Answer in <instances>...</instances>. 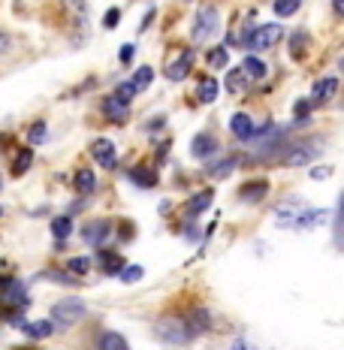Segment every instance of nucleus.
I'll return each instance as SVG.
<instances>
[{
  "label": "nucleus",
  "instance_id": "f257e3e1",
  "mask_svg": "<svg viewBox=\"0 0 344 350\" xmlns=\"http://www.w3.org/2000/svg\"><path fill=\"white\" fill-rule=\"evenodd\" d=\"M155 335L163 345H172V347H181V345H187V341H194L185 317H160L155 323Z\"/></svg>",
  "mask_w": 344,
  "mask_h": 350
},
{
  "label": "nucleus",
  "instance_id": "f03ea898",
  "mask_svg": "<svg viewBox=\"0 0 344 350\" xmlns=\"http://www.w3.org/2000/svg\"><path fill=\"white\" fill-rule=\"evenodd\" d=\"M320 154V142L317 139H296L287 142L281 151V163L284 166H305L308 160H314Z\"/></svg>",
  "mask_w": 344,
  "mask_h": 350
},
{
  "label": "nucleus",
  "instance_id": "7ed1b4c3",
  "mask_svg": "<svg viewBox=\"0 0 344 350\" xmlns=\"http://www.w3.org/2000/svg\"><path fill=\"white\" fill-rule=\"evenodd\" d=\"M281 25H260V27H251V33L241 36V46L248 49V52H266V49H272L278 40H281Z\"/></svg>",
  "mask_w": 344,
  "mask_h": 350
},
{
  "label": "nucleus",
  "instance_id": "20e7f679",
  "mask_svg": "<svg viewBox=\"0 0 344 350\" xmlns=\"http://www.w3.org/2000/svg\"><path fill=\"white\" fill-rule=\"evenodd\" d=\"M217 31H221V16H217V10L215 6H200L194 16V31H190L194 42H209Z\"/></svg>",
  "mask_w": 344,
  "mask_h": 350
},
{
  "label": "nucleus",
  "instance_id": "39448f33",
  "mask_svg": "<svg viewBox=\"0 0 344 350\" xmlns=\"http://www.w3.org/2000/svg\"><path fill=\"white\" fill-rule=\"evenodd\" d=\"M82 317H85V302L76 296L61 299V302H55V308H52V326H57V329H67V326L79 323Z\"/></svg>",
  "mask_w": 344,
  "mask_h": 350
},
{
  "label": "nucleus",
  "instance_id": "423d86ee",
  "mask_svg": "<svg viewBox=\"0 0 344 350\" xmlns=\"http://www.w3.org/2000/svg\"><path fill=\"white\" fill-rule=\"evenodd\" d=\"M27 302H31V296H27L25 284L18 278H6L3 281V293H0V305H3V311H21L27 308Z\"/></svg>",
  "mask_w": 344,
  "mask_h": 350
},
{
  "label": "nucleus",
  "instance_id": "0eeeda50",
  "mask_svg": "<svg viewBox=\"0 0 344 350\" xmlns=\"http://www.w3.org/2000/svg\"><path fill=\"white\" fill-rule=\"evenodd\" d=\"M91 157L97 166H103V170H115L118 166V154H115V142L106 139V136H100V139L91 142Z\"/></svg>",
  "mask_w": 344,
  "mask_h": 350
},
{
  "label": "nucleus",
  "instance_id": "6e6552de",
  "mask_svg": "<svg viewBox=\"0 0 344 350\" xmlns=\"http://www.w3.org/2000/svg\"><path fill=\"white\" fill-rule=\"evenodd\" d=\"M190 70H194V52L181 49V52L166 64V79H170V82H181V79L190 76Z\"/></svg>",
  "mask_w": 344,
  "mask_h": 350
},
{
  "label": "nucleus",
  "instance_id": "1a4fd4ad",
  "mask_svg": "<svg viewBox=\"0 0 344 350\" xmlns=\"http://www.w3.org/2000/svg\"><path fill=\"white\" fill-rule=\"evenodd\" d=\"M100 112H103L106 121L124 124L130 118V103H124V100H118L115 94H109V97H103V103H100Z\"/></svg>",
  "mask_w": 344,
  "mask_h": 350
},
{
  "label": "nucleus",
  "instance_id": "9d476101",
  "mask_svg": "<svg viewBox=\"0 0 344 350\" xmlns=\"http://www.w3.org/2000/svg\"><path fill=\"white\" fill-rule=\"evenodd\" d=\"M254 130H257V127H254V118H251L248 112H236V115L230 118V133L236 136L239 142L254 139Z\"/></svg>",
  "mask_w": 344,
  "mask_h": 350
},
{
  "label": "nucleus",
  "instance_id": "9b49d317",
  "mask_svg": "<svg viewBox=\"0 0 344 350\" xmlns=\"http://www.w3.org/2000/svg\"><path fill=\"white\" fill-rule=\"evenodd\" d=\"M215 151H221V145H217V139L211 133H200V136H194V142H190V154L196 160H209Z\"/></svg>",
  "mask_w": 344,
  "mask_h": 350
},
{
  "label": "nucleus",
  "instance_id": "f8f14e48",
  "mask_svg": "<svg viewBox=\"0 0 344 350\" xmlns=\"http://www.w3.org/2000/svg\"><path fill=\"white\" fill-rule=\"evenodd\" d=\"M109 232H112V224L109 221H94V224H88V227L82 230V239L88 245H94V247H103Z\"/></svg>",
  "mask_w": 344,
  "mask_h": 350
},
{
  "label": "nucleus",
  "instance_id": "ddd939ff",
  "mask_svg": "<svg viewBox=\"0 0 344 350\" xmlns=\"http://www.w3.org/2000/svg\"><path fill=\"white\" fill-rule=\"evenodd\" d=\"M266 196H269V181H266V178L248 181V185H241V191H239V200H241V202H251V206L263 202Z\"/></svg>",
  "mask_w": 344,
  "mask_h": 350
},
{
  "label": "nucleus",
  "instance_id": "4468645a",
  "mask_svg": "<svg viewBox=\"0 0 344 350\" xmlns=\"http://www.w3.org/2000/svg\"><path fill=\"white\" fill-rule=\"evenodd\" d=\"M335 91H339V79H335V76L320 79V82L314 85V91H311V100H308V103H311V106L326 103V100H332V97H335Z\"/></svg>",
  "mask_w": 344,
  "mask_h": 350
},
{
  "label": "nucleus",
  "instance_id": "2eb2a0df",
  "mask_svg": "<svg viewBox=\"0 0 344 350\" xmlns=\"http://www.w3.org/2000/svg\"><path fill=\"white\" fill-rule=\"evenodd\" d=\"M185 323H187L190 335L196 338V335H202V332H206L209 326H211V314H209L206 308H190V311H187V317H185Z\"/></svg>",
  "mask_w": 344,
  "mask_h": 350
},
{
  "label": "nucleus",
  "instance_id": "dca6fc26",
  "mask_svg": "<svg viewBox=\"0 0 344 350\" xmlns=\"http://www.w3.org/2000/svg\"><path fill=\"white\" fill-rule=\"evenodd\" d=\"M217 91H221L217 79L200 76V85H196V100H200L202 106H211V103H215V100H217Z\"/></svg>",
  "mask_w": 344,
  "mask_h": 350
},
{
  "label": "nucleus",
  "instance_id": "f3484780",
  "mask_svg": "<svg viewBox=\"0 0 344 350\" xmlns=\"http://www.w3.org/2000/svg\"><path fill=\"white\" fill-rule=\"evenodd\" d=\"M97 266L103 269L106 275H118L121 269H124V260L115 251H106V247H100V251H97Z\"/></svg>",
  "mask_w": 344,
  "mask_h": 350
},
{
  "label": "nucleus",
  "instance_id": "a211bd4d",
  "mask_svg": "<svg viewBox=\"0 0 344 350\" xmlns=\"http://www.w3.org/2000/svg\"><path fill=\"white\" fill-rule=\"evenodd\" d=\"M241 72L248 76V82H260V79H266V64H263L260 57H254V55H245V61H241Z\"/></svg>",
  "mask_w": 344,
  "mask_h": 350
},
{
  "label": "nucleus",
  "instance_id": "6ab92c4d",
  "mask_svg": "<svg viewBox=\"0 0 344 350\" xmlns=\"http://www.w3.org/2000/svg\"><path fill=\"white\" fill-rule=\"evenodd\" d=\"M308 46H311V36L305 31H296L290 36V55L293 61H305V55H308Z\"/></svg>",
  "mask_w": 344,
  "mask_h": 350
},
{
  "label": "nucleus",
  "instance_id": "aec40b11",
  "mask_svg": "<svg viewBox=\"0 0 344 350\" xmlns=\"http://www.w3.org/2000/svg\"><path fill=\"white\" fill-rule=\"evenodd\" d=\"M211 200H215V193L211 191H200L196 196H190V202L185 206V211H187V217H196V215H202L209 206H211Z\"/></svg>",
  "mask_w": 344,
  "mask_h": 350
},
{
  "label": "nucleus",
  "instance_id": "412c9836",
  "mask_svg": "<svg viewBox=\"0 0 344 350\" xmlns=\"http://www.w3.org/2000/svg\"><path fill=\"white\" fill-rule=\"evenodd\" d=\"M25 335H31V338H49V335L55 332L52 320H31V323H18Z\"/></svg>",
  "mask_w": 344,
  "mask_h": 350
},
{
  "label": "nucleus",
  "instance_id": "4be33fe9",
  "mask_svg": "<svg viewBox=\"0 0 344 350\" xmlns=\"http://www.w3.org/2000/svg\"><path fill=\"white\" fill-rule=\"evenodd\" d=\"M97 350H130V345H127V338L118 335V332H103L97 338Z\"/></svg>",
  "mask_w": 344,
  "mask_h": 350
},
{
  "label": "nucleus",
  "instance_id": "5701e85b",
  "mask_svg": "<svg viewBox=\"0 0 344 350\" xmlns=\"http://www.w3.org/2000/svg\"><path fill=\"white\" fill-rule=\"evenodd\" d=\"M127 178L139 187H155L157 185V175H155V170H148V166H136V170H130Z\"/></svg>",
  "mask_w": 344,
  "mask_h": 350
},
{
  "label": "nucleus",
  "instance_id": "b1692460",
  "mask_svg": "<svg viewBox=\"0 0 344 350\" xmlns=\"http://www.w3.org/2000/svg\"><path fill=\"white\" fill-rule=\"evenodd\" d=\"M239 166L236 157H226V160H217V163L209 166V178H226V175H233Z\"/></svg>",
  "mask_w": 344,
  "mask_h": 350
},
{
  "label": "nucleus",
  "instance_id": "393cba45",
  "mask_svg": "<svg viewBox=\"0 0 344 350\" xmlns=\"http://www.w3.org/2000/svg\"><path fill=\"white\" fill-rule=\"evenodd\" d=\"M31 163H34V151H31V148H18L16 160H12V175H16V178H21V175L31 170Z\"/></svg>",
  "mask_w": 344,
  "mask_h": 350
},
{
  "label": "nucleus",
  "instance_id": "a878e982",
  "mask_svg": "<svg viewBox=\"0 0 344 350\" xmlns=\"http://www.w3.org/2000/svg\"><path fill=\"white\" fill-rule=\"evenodd\" d=\"M72 185H76V191L79 193H94V187H97V178H94V172L91 170H79L76 172V178H72Z\"/></svg>",
  "mask_w": 344,
  "mask_h": 350
},
{
  "label": "nucleus",
  "instance_id": "bb28decb",
  "mask_svg": "<svg viewBox=\"0 0 344 350\" xmlns=\"http://www.w3.org/2000/svg\"><path fill=\"white\" fill-rule=\"evenodd\" d=\"M151 82H155V70L151 67H139L136 72H133V79H130V85H133V91L139 94V91H145Z\"/></svg>",
  "mask_w": 344,
  "mask_h": 350
},
{
  "label": "nucleus",
  "instance_id": "cd10ccee",
  "mask_svg": "<svg viewBox=\"0 0 344 350\" xmlns=\"http://www.w3.org/2000/svg\"><path fill=\"white\" fill-rule=\"evenodd\" d=\"M299 6H302V0H275L272 10H275L278 18H290V16H296Z\"/></svg>",
  "mask_w": 344,
  "mask_h": 350
},
{
  "label": "nucleus",
  "instance_id": "c85d7f7f",
  "mask_svg": "<svg viewBox=\"0 0 344 350\" xmlns=\"http://www.w3.org/2000/svg\"><path fill=\"white\" fill-rule=\"evenodd\" d=\"M91 266H94V262L88 260V257H72L67 262V272H72V278H82V275L91 272Z\"/></svg>",
  "mask_w": 344,
  "mask_h": 350
},
{
  "label": "nucleus",
  "instance_id": "c756f323",
  "mask_svg": "<svg viewBox=\"0 0 344 350\" xmlns=\"http://www.w3.org/2000/svg\"><path fill=\"white\" fill-rule=\"evenodd\" d=\"M226 61H230V52H226V46H215L209 52V67L221 70V67H226Z\"/></svg>",
  "mask_w": 344,
  "mask_h": 350
},
{
  "label": "nucleus",
  "instance_id": "7c9ffc66",
  "mask_svg": "<svg viewBox=\"0 0 344 350\" xmlns=\"http://www.w3.org/2000/svg\"><path fill=\"white\" fill-rule=\"evenodd\" d=\"M70 232H72V221H70V217H55V221H52V236L55 239H67Z\"/></svg>",
  "mask_w": 344,
  "mask_h": 350
},
{
  "label": "nucleus",
  "instance_id": "2f4dec72",
  "mask_svg": "<svg viewBox=\"0 0 344 350\" xmlns=\"http://www.w3.org/2000/svg\"><path fill=\"white\" fill-rule=\"evenodd\" d=\"M142 275H145L142 266H124L121 272H118V278H121L124 284H136V281H142Z\"/></svg>",
  "mask_w": 344,
  "mask_h": 350
},
{
  "label": "nucleus",
  "instance_id": "473e14b6",
  "mask_svg": "<svg viewBox=\"0 0 344 350\" xmlns=\"http://www.w3.org/2000/svg\"><path fill=\"white\" fill-rule=\"evenodd\" d=\"M46 136H49V130H46V121H36V124H31V130H27V139H31V145H40V142H46Z\"/></svg>",
  "mask_w": 344,
  "mask_h": 350
},
{
  "label": "nucleus",
  "instance_id": "72a5a7b5",
  "mask_svg": "<svg viewBox=\"0 0 344 350\" xmlns=\"http://www.w3.org/2000/svg\"><path fill=\"white\" fill-rule=\"evenodd\" d=\"M308 115H311V103H308V100H299V103L293 106V118H296V121H308Z\"/></svg>",
  "mask_w": 344,
  "mask_h": 350
},
{
  "label": "nucleus",
  "instance_id": "f704fd0d",
  "mask_svg": "<svg viewBox=\"0 0 344 350\" xmlns=\"http://www.w3.org/2000/svg\"><path fill=\"white\" fill-rule=\"evenodd\" d=\"M115 97H118V100H124V103H130V100H133V97H136L133 85H130V82H121L118 88H115Z\"/></svg>",
  "mask_w": 344,
  "mask_h": 350
},
{
  "label": "nucleus",
  "instance_id": "c9c22d12",
  "mask_svg": "<svg viewBox=\"0 0 344 350\" xmlns=\"http://www.w3.org/2000/svg\"><path fill=\"white\" fill-rule=\"evenodd\" d=\"M248 79H245V72L241 70H233L230 72V82H226V88H230V91H241V85H245Z\"/></svg>",
  "mask_w": 344,
  "mask_h": 350
},
{
  "label": "nucleus",
  "instance_id": "e433bc0d",
  "mask_svg": "<svg viewBox=\"0 0 344 350\" xmlns=\"http://www.w3.org/2000/svg\"><path fill=\"white\" fill-rule=\"evenodd\" d=\"M133 55H136V46H133V42H127V46H121L118 61H121V64H130V61H133Z\"/></svg>",
  "mask_w": 344,
  "mask_h": 350
},
{
  "label": "nucleus",
  "instance_id": "4c0bfd02",
  "mask_svg": "<svg viewBox=\"0 0 344 350\" xmlns=\"http://www.w3.org/2000/svg\"><path fill=\"white\" fill-rule=\"evenodd\" d=\"M118 18H121V12H118V10H109V12H106V18H103V25H106V27H115V25H118Z\"/></svg>",
  "mask_w": 344,
  "mask_h": 350
},
{
  "label": "nucleus",
  "instance_id": "58836bf2",
  "mask_svg": "<svg viewBox=\"0 0 344 350\" xmlns=\"http://www.w3.org/2000/svg\"><path fill=\"white\" fill-rule=\"evenodd\" d=\"M10 46H12L10 33H6V31H0V55H6V52H10Z\"/></svg>",
  "mask_w": 344,
  "mask_h": 350
},
{
  "label": "nucleus",
  "instance_id": "ea45409f",
  "mask_svg": "<svg viewBox=\"0 0 344 350\" xmlns=\"http://www.w3.org/2000/svg\"><path fill=\"white\" fill-rule=\"evenodd\" d=\"M329 172H332L329 166H320V170H311V178H314V181H320V178H326Z\"/></svg>",
  "mask_w": 344,
  "mask_h": 350
},
{
  "label": "nucleus",
  "instance_id": "a19ab883",
  "mask_svg": "<svg viewBox=\"0 0 344 350\" xmlns=\"http://www.w3.org/2000/svg\"><path fill=\"white\" fill-rule=\"evenodd\" d=\"M163 121H166L163 115H157L155 121H148V124H145V130H160V124H163Z\"/></svg>",
  "mask_w": 344,
  "mask_h": 350
},
{
  "label": "nucleus",
  "instance_id": "79ce46f5",
  "mask_svg": "<svg viewBox=\"0 0 344 350\" xmlns=\"http://www.w3.org/2000/svg\"><path fill=\"white\" fill-rule=\"evenodd\" d=\"M332 12L335 16H344V0H332Z\"/></svg>",
  "mask_w": 344,
  "mask_h": 350
},
{
  "label": "nucleus",
  "instance_id": "37998d69",
  "mask_svg": "<svg viewBox=\"0 0 344 350\" xmlns=\"http://www.w3.org/2000/svg\"><path fill=\"white\" fill-rule=\"evenodd\" d=\"M233 350H251V347H248V341H241V338H239L236 345H233Z\"/></svg>",
  "mask_w": 344,
  "mask_h": 350
},
{
  "label": "nucleus",
  "instance_id": "c03bdc74",
  "mask_svg": "<svg viewBox=\"0 0 344 350\" xmlns=\"http://www.w3.org/2000/svg\"><path fill=\"white\" fill-rule=\"evenodd\" d=\"M0 217H3V206H0Z\"/></svg>",
  "mask_w": 344,
  "mask_h": 350
}]
</instances>
